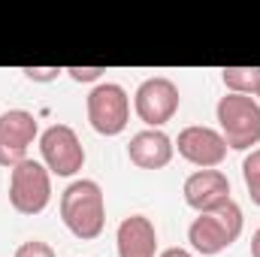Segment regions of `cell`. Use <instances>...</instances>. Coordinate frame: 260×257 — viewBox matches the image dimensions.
Instances as JSON below:
<instances>
[{
	"instance_id": "cell-1",
	"label": "cell",
	"mask_w": 260,
	"mask_h": 257,
	"mask_svg": "<svg viewBox=\"0 0 260 257\" xmlns=\"http://www.w3.org/2000/svg\"><path fill=\"white\" fill-rule=\"evenodd\" d=\"M61 221L82 242H91L106 227V200L94 179H76L61 194Z\"/></svg>"
},
{
	"instance_id": "cell-2",
	"label": "cell",
	"mask_w": 260,
	"mask_h": 257,
	"mask_svg": "<svg viewBox=\"0 0 260 257\" xmlns=\"http://www.w3.org/2000/svg\"><path fill=\"white\" fill-rule=\"evenodd\" d=\"M242 224H245L242 209L230 197L227 203L215 206L212 212H200L191 221V227H188V242H191V248L197 254L215 257L221 251H227L242 236Z\"/></svg>"
},
{
	"instance_id": "cell-3",
	"label": "cell",
	"mask_w": 260,
	"mask_h": 257,
	"mask_svg": "<svg viewBox=\"0 0 260 257\" xmlns=\"http://www.w3.org/2000/svg\"><path fill=\"white\" fill-rule=\"evenodd\" d=\"M218 127L233 151H251L260 142V103L245 94H224L215 106Z\"/></svg>"
},
{
	"instance_id": "cell-4",
	"label": "cell",
	"mask_w": 260,
	"mask_h": 257,
	"mask_svg": "<svg viewBox=\"0 0 260 257\" xmlns=\"http://www.w3.org/2000/svg\"><path fill=\"white\" fill-rule=\"evenodd\" d=\"M52 203V173L46 164L27 157L9 170V206L18 215H40Z\"/></svg>"
},
{
	"instance_id": "cell-5",
	"label": "cell",
	"mask_w": 260,
	"mask_h": 257,
	"mask_svg": "<svg viewBox=\"0 0 260 257\" xmlns=\"http://www.w3.org/2000/svg\"><path fill=\"white\" fill-rule=\"evenodd\" d=\"M85 109H88V124L100 136H118V133L127 130L130 97L127 91L121 85H115V82L94 85L88 100H85Z\"/></svg>"
},
{
	"instance_id": "cell-6",
	"label": "cell",
	"mask_w": 260,
	"mask_h": 257,
	"mask_svg": "<svg viewBox=\"0 0 260 257\" xmlns=\"http://www.w3.org/2000/svg\"><path fill=\"white\" fill-rule=\"evenodd\" d=\"M182 106V94L179 85L167 76H151L145 79L136 94H133V109L139 115L142 124H148L151 130H160L167 121H173V115Z\"/></svg>"
},
{
	"instance_id": "cell-7",
	"label": "cell",
	"mask_w": 260,
	"mask_h": 257,
	"mask_svg": "<svg viewBox=\"0 0 260 257\" xmlns=\"http://www.w3.org/2000/svg\"><path fill=\"white\" fill-rule=\"evenodd\" d=\"M40 154L52 176L70 179L85 167V145L70 124H52L40 133Z\"/></svg>"
},
{
	"instance_id": "cell-8",
	"label": "cell",
	"mask_w": 260,
	"mask_h": 257,
	"mask_svg": "<svg viewBox=\"0 0 260 257\" xmlns=\"http://www.w3.org/2000/svg\"><path fill=\"white\" fill-rule=\"evenodd\" d=\"M40 136L37 115L27 109H9L0 115V167L12 170L27 160V148Z\"/></svg>"
},
{
	"instance_id": "cell-9",
	"label": "cell",
	"mask_w": 260,
	"mask_h": 257,
	"mask_svg": "<svg viewBox=\"0 0 260 257\" xmlns=\"http://www.w3.org/2000/svg\"><path fill=\"white\" fill-rule=\"evenodd\" d=\"M173 145L197 170H218L227 157V142H224L221 130L203 127V124H191V127L179 130V139Z\"/></svg>"
},
{
	"instance_id": "cell-10",
	"label": "cell",
	"mask_w": 260,
	"mask_h": 257,
	"mask_svg": "<svg viewBox=\"0 0 260 257\" xmlns=\"http://www.w3.org/2000/svg\"><path fill=\"white\" fill-rule=\"evenodd\" d=\"M185 203L194 209L197 215L200 212H212L215 206L227 203L230 200V179L221 173V170H197L185 179Z\"/></svg>"
},
{
	"instance_id": "cell-11",
	"label": "cell",
	"mask_w": 260,
	"mask_h": 257,
	"mask_svg": "<svg viewBox=\"0 0 260 257\" xmlns=\"http://www.w3.org/2000/svg\"><path fill=\"white\" fill-rule=\"evenodd\" d=\"M173 154H176V145L164 130H139L127 142L130 164H136L139 170H164L173 160Z\"/></svg>"
},
{
	"instance_id": "cell-12",
	"label": "cell",
	"mask_w": 260,
	"mask_h": 257,
	"mask_svg": "<svg viewBox=\"0 0 260 257\" xmlns=\"http://www.w3.org/2000/svg\"><path fill=\"white\" fill-rule=\"evenodd\" d=\"M115 248L118 257H154L157 254V230L151 218L145 215H130L118 224L115 233Z\"/></svg>"
},
{
	"instance_id": "cell-13",
	"label": "cell",
	"mask_w": 260,
	"mask_h": 257,
	"mask_svg": "<svg viewBox=\"0 0 260 257\" xmlns=\"http://www.w3.org/2000/svg\"><path fill=\"white\" fill-rule=\"evenodd\" d=\"M221 79H224L230 94L257 97V91H260V67H224Z\"/></svg>"
},
{
	"instance_id": "cell-14",
	"label": "cell",
	"mask_w": 260,
	"mask_h": 257,
	"mask_svg": "<svg viewBox=\"0 0 260 257\" xmlns=\"http://www.w3.org/2000/svg\"><path fill=\"white\" fill-rule=\"evenodd\" d=\"M242 179H245V188L251 203L260 206V148H251L242 160Z\"/></svg>"
},
{
	"instance_id": "cell-15",
	"label": "cell",
	"mask_w": 260,
	"mask_h": 257,
	"mask_svg": "<svg viewBox=\"0 0 260 257\" xmlns=\"http://www.w3.org/2000/svg\"><path fill=\"white\" fill-rule=\"evenodd\" d=\"M15 257H55V248L43 239H27L15 248Z\"/></svg>"
},
{
	"instance_id": "cell-16",
	"label": "cell",
	"mask_w": 260,
	"mask_h": 257,
	"mask_svg": "<svg viewBox=\"0 0 260 257\" xmlns=\"http://www.w3.org/2000/svg\"><path fill=\"white\" fill-rule=\"evenodd\" d=\"M21 73H24L30 82H55L64 70H61V67H24Z\"/></svg>"
},
{
	"instance_id": "cell-17",
	"label": "cell",
	"mask_w": 260,
	"mask_h": 257,
	"mask_svg": "<svg viewBox=\"0 0 260 257\" xmlns=\"http://www.w3.org/2000/svg\"><path fill=\"white\" fill-rule=\"evenodd\" d=\"M64 73H70L73 82H97L106 73V67H67Z\"/></svg>"
},
{
	"instance_id": "cell-18",
	"label": "cell",
	"mask_w": 260,
	"mask_h": 257,
	"mask_svg": "<svg viewBox=\"0 0 260 257\" xmlns=\"http://www.w3.org/2000/svg\"><path fill=\"white\" fill-rule=\"evenodd\" d=\"M157 257H194V251H188V248H167V251H160Z\"/></svg>"
},
{
	"instance_id": "cell-19",
	"label": "cell",
	"mask_w": 260,
	"mask_h": 257,
	"mask_svg": "<svg viewBox=\"0 0 260 257\" xmlns=\"http://www.w3.org/2000/svg\"><path fill=\"white\" fill-rule=\"evenodd\" d=\"M251 257H260V227L251 233Z\"/></svg>"
},
{
	"instance_id": "cell-20",
	"label": "cell",
	"mask_w": 260,
	"mask_h": 257,
	"mask_svg": "<svg viewBox=\"0 0 260 257\" xmlns=\"http://www.w3.org/2000/svg\"><path fill=\"white\" fill-rule=\"evenodd\" d=\"M254 100H260V91H257V97H254Z\"/></svg>"
}]
</instances>
